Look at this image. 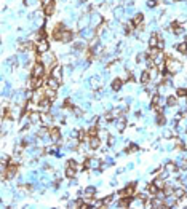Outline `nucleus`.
<instances>
[{"label":"nucleus","mask_w":187,"mask_h":209,"mask_svg":"<svg viewBox=\"0 0 187 209\" xmlns=\"http://www.w3.org/2000/svg\"><path fill=\"white\" fill-rule=\"evenodd\" d=\"M72 37H74V34L70 31H67V29H62V31L55 29V32H53V38L58 42H62V43H69L72 40Z\"/></svg>","instance_id":"nucleus-1"},{"label":"nucleus","mask_w":187,"mask_h":209,"mask_svg":"<svg viewBox=\"0 0 187 209\" xmlns=\"http://www.w3.org/2000/svg\"><path fill=\"white\" fill-rule=\"evenodd\" d=\"M165 69L166 72L170 74H177L182 69V64H181V61H177V59H173V58H168L165 62Z\"/></svg>","instance_id":"nucleus-2"},{"label":"nucleus","mask_w":187,"mask_h":209,"mask_svg":"<svg viewBox=\"0 0 187 209\" xmlns=\"http://www.w3.org/2000/svg\"><path fill=\"white\" fill-rule=\"evenodd\" d=\"M40 62H43V65H45L46 69H50V70H51V69L56 65V56L53 54L51 51H46V53H43V54H42Z\"/></svg>","instance_id":"nucleus-3"},{"label":"nucleus","mask_w":187,"mask_h":209,"mask_svg":"<svg viewBox=\"0 0 187 209\" xmlns=\"http://www.w3.org/2000/svg\"><path fill=\"white\" fill-rule=\"evenodd\" d=\"M35 51L40 53V54L50 51V42H48V38H42V40L35 42Z\"/></svg>","instance_id":"nucleus-4"},{"label":"nucleus","mask_w":187,"mask_h":209,"mask_svg":"<svg viewBox=\"0 0 187 209\" xmlns=\"http://www.w3.org/2000/svg\"><path fill=\"white\" fill-rule=\"evenodd\" d=\"M43 75H45V65H43V62L37 61L32 67V77H43Z\"/></svg>","instance_id":"nucleus-5"},{"label":"nucleus","mask_w":187,"mask_h":209,"mask_svg":"<svg viewBox=\"0 0 187 209\" xmlns=\"http://www.w3.org/2000/svg\"><path fill=\"white\" fill-rule=\"evenodd\" d=\"M50 75H51L53 78H56L59 83H61V82H62V65H61V64H56L55 67L50 70Z\"/></svg>","instance_id":"nucleus-6"},{"label":"nucleus","mask_w":187,"mask_h":209,"mask_svg":"<svg viewBox=\"0 0 187 209\" xmlns=\"http://www.w3.org/2000/svg\"><path fill=\"white\" fill-rule=\"evenodd\" d=\"M50 139H51V142H59L61 141V129L56 128V126L50 128Z\"/></svg>","instance_id":"nucleus-7"},{"label":"nucleus","mask_w":187,"mask_h":209,"mask_svg":"<svg viewBox=\"0 0 187 209\" xmlns=\"http://www.w3.org/2000/svg\"><path fill=\"white\" fill-rule=\"evenodd\" d=\"M90 21H91V18H90V14H82V18L78 19V22H77V26H78V29L80 31H83V29H87V26L90 24Z\"/></svg>","instance_id":"nucleus-8"},{"label":"nucleus","mask_w":187,"mask_h":209,"mask_svg":"<svg viewBox=\"0 0 187 209\" xmlns=\"http://www.w3.org/2000/svg\"><path fill=\"white\" fill-rule=\"evenodd\" d=\"M42 85H43V77H31V82H29L31 89H38Z\"/></svg>","instance_id":"nucleus-9"},{"label":"nucleus","mask_w":187,"mask_h":209,"mask_svg":"<svg viewBox=\"0 0 187 209\" xmlns=\"http://www.w3.org/2000/svg\"><path fill=\"white\" fill-rule=\"evenodd\" d=\"M101 165H102V163H101L99 158H90V160L85 161V166H87V168H91V169H99Z\"/></svg>","instance_id":"nucleus-10"},{"label":"nucleus","mask_w":187,"mask_h":209,"mask_svg":"<svg viewBox=\"0 0 187 209\" xmlns=\"http://www.w3.org/2000/svg\"><path fill=\"white\" fill-rule=\"evenodd\" d=\"M88 147H90L91 150H96V148H99L101 147V137L99 136L90 137V141H88Z\"/></svg>","instance_id":"nucleus-11"},{"label":"nucleus","mask_w":187,"mask_h":209,"mask_svg":"<svg viewBox=\"0 0 187 209\" xmlns=\"http://www.w3.org/2000/svg\"><path fill=\"white\" fill-rule=\"evenodd\" d=\"M46 86H48V88H53V89H58V86H59V82L56 78H53L51 75L48 77V78H46Z\"/></svg>","instance_id":"nucleus-12"},{"label":"nucleus","mask_w":187,"mask_h":209,"mask_svg":"<svg viewBox=\"0 0 187 209\" xmlns=\"http://www.w3.org/2000/svg\"><path fill=\"white\" fill-rule=\"evenodd\" d=\"M130 206H131V198L130 196H123L118 201V208H130Z\"/></svg>","instance_id":"nucleus-13"},{"label":"nucleus","mask_w":187,"mask_h":209,"mask_svg":"<svg viewBox=\"0 0 187 209\" xmlns=\"http://www.w3.org/2000/svg\"><path fill=\"white\" fill-rule=\"evenodd\" d=\"M150 80H152V77H150V72H149V70H144V72L141 74V78H139V82L145 85V83H149Z\"/></svg>","instance_id":"nucleus-14"},{"label":"nucleus","mask_w":187,"mask_h":209,"mask_svg":"<svg viewBox=\"0 0 187 209\" xmlns=\"http://www.w3.org/2000/svg\"><path fill=\"white\" fill-rule=\"evenodd\" d=\"M157 45H158V35L152 34L149 37V46H150V48H157Z\"/></svg>","instance_id":"nucleus-15"},{"label":"nucleus","mask_w":187,"mask_h":209,"mask_svg":"<svg viewBox=\"0 0 187 209\" xmlns=\"http://www.w3.org/2000/svg\"><path fill=\"white\" fill-rule=\"evenodd\" d=\"M45 96L48 97L50 101H55V99H56V89L48 88V86H46V89H45Z\"/></svg>","instance_id":"nucleus-16"},{"label":"nucleus","mask_w":187,"mask_h":209,"mask_svg":"<svg viewBox=\"0 0 187 209\" xmlns=\"http://www.w3.org/2000/svg\"><path fill=\"white\" fill-rule=\"evenodd\" d=\"M51 121H53V117L50 115V113H46V112L42 113V125H45L46 126V125H50Z\"/></svg>","instance_id":"nucleus-17"},{"label":"nucleus","mask_w":187,"mask_h":209,"mask_svg":"<svg viewBox=\"0 0 187 209\" xmlns=\"http://www.w3.org/2000/svg\"><path fill=\"white\" fill-rule=\"evenodd\" d=\"M121 80L120 78H114L112 80V83H111V88L114 89V91H120V88H121Z\"/></svg>","instance_id":"nucleus-18"},{"label":"nucleus","mask_w":187,"mask_h":209,"mask_svg":"<svg viewBox=\"0 0 187 209\" xmlns=\"http://www.w3.org/2000/svg\"><path fill=\"white\" fill-rule=\"evenodd\" d=\"M43 13L46 14V16H51L53 13H55V2H51L50 5H46V7H43Z\"/></svg>","instance_id":"nucleus-19"},{"label":"nucleus","mask_w":187,"mask_h":209,"mask_svg":"<svg viewBox=\"0 0 187 209\" xmlns=\"http://www.w3.org/2000/svg\"><path fill=\"white\" fill-rule=\"evenodd\" d=\"M154 184L158 187L160 190H163L166 187V182H165V177H157V179H154Z\"/></svg>","instance_id":"nucleus-20"},{"label":"nucleus","mask_w":187,"mask_h":209,"mask_svg":"<svg viewBox=\"0 0 187 209\" xmlns=\"http://www.w3.org/2000/svg\"><path fill=\"white\" fill-rule=\"evenodd\" d=\"M75 174H77V169L75 168H70V166H67V168H66V177L67 179H74V177H75Z\"/></svg>","instance_id":"nucleus-21"},{"label":"nucleus","mask_w":187,"mask_h":209,"mask_svg":"<svg viewBox=\"0 0 187 209\" xmlns=\"http://www.w3.org/2000/svg\"><path fill=\"white\" fill-rule=\"evenodd\" d=\"M125 126H126V118H125V117L118 118V120H117V129L118 131H123Z\"/></svg>","instance_id":"nucleus-22"},{"label":"nucleus","mask_w":187,"mask_h":209,"mask_svg":"<svg viewBox=\"0 0 187 209\" xmlns=\"http://www.w3.org/2000/svg\"><path fill=\"white\" fill-rule=\"evenodd\" d=\"M173 195L176 196L177 199H181V198H184V196H186V190L181 189V187H179V189L176 187V189H174V193H173Z\"/></svg>","instance_id":"nucleus-23"},{"label":"nucleus","mask_w":187,"mask_h":209,"mask_svg":"<svg viewBox=\"0 0 187 209\" xmlns=\"http://www.w3.org/2000/svg\"><path fill=\"white\" fill-rule=\"evenodd\" d=\"M165 171L168 172V174H170V172H177V166L174 165V163H166Z\"/></svg>","instance_id":"nucleus-24"},{"label":"nucleus","mask_w":187,"mask_h":209,"mask_svg":"<svg viewBox=\"0 0 187 209\" xmlns=\"http://www.w3.org/2000/svg\"><path fill=\"white\" fill-rule=\"evenodd\" d=\"M142 21H144V14H142V13H138V14H134V18H133V22H134V26H139V24H142Z\"/></svg>","instance_id":"nucleus-25"},{"label":"nucleus","mask_w":187,"mask_h":209,"mask_svg":"<svg viewBox=\"0 0 187 209\" xmlns=\"http://www.w3.org/2000/svg\"><path fill=\"white\" fill-rule=\"evenodd\" d=\"M94 192H96L94 187H87V189H85V198H93Z\"/></svg>","instance_id":"nucleus-26"},{"label":"nucleus","mask_w":187,"mask_h":209,"mask_svg":"<svg viewBox=\"0 0 187 209\" xmlns=\"http://www.w3.org/2000/svg\"><path fill=\"white\" fill-rule=\"evenodd\" d=\"M176 50L181 53V54H187V42H184V43H179L176 46Z\"/></svg>","instance_id":"nucleus-27"},{"label":"nucleus","mask_w":187,"mask_h":209,"mask_svg":"<svg viewBox=\"0 0 187 209\" xmlns=\"http://www.w3.org/2000/svg\"><path fill=\"white\" fill-rule=\"evenodd\" d=\"M87 133H88V136H90V137L98 136V134H99V128H98V126H91V128H88V129H87Z\"/></svg>","instance_id":"nucleus-28"},{"label":"nucleus","mask_w":187,"mask_h":209,"mask_svg":"<svg viewBox=\"0 0 187 209\" xmlns=\"http://www.w3.org/2000/svg\"><path fill=\"white\" fill-rule=\"evenodd\" d=\"M90 85H91V88H93V89H98L101 86V82L96 78V77H93V78L90 80Z\"/></svg>","instance_id":"nucleus-29"},{"label":"nucleus","mask_w":187,"mask_h":209,"mask_svg":"<svg viewBox=\"0 0 187 209\" xmlns=\"http://www.w3.org/2000/svg\"><path fill=\"white\" fill-rule=\"evenodd\" d=\"M176 94H177V97H187V88H177Z\"/></svg>","instance_id":"nucleus-30"},{"label":"nucleus","mask_w":187,"mask_h":209,"mask_svg":"<svg viewBox=\"0 0 187 209\" xmlns=\"http://www.w3.org/2000/svg\"><path fill=\"white\" fill-rule=\"evenodd\" d=\"M166 104H168L170 107H174L177 104V101H176V97H174V96H170L168 99H166Z\"/></svg>","instance_id":"nucleus-31"},{"label":"nucleus","mask_w":187,"mask_h":209,"mask_svg":"<svg viewBox=\"0 0 187 209\" xmlns=\"http://www.w3.org/2000/svg\"><path fill=\"white\" fill-rule=\"evenodd\" d=\"M91 22H93V26H98L101 22V16H99V14H93V18H91Z\"/></svg>","instance_id":"nucleus-32"},{"label":"nucleus","mask_w":187,"mask_h":209,"mask_svg":"<svg viewBox=\"0 0 187 209\" xmlns=\"http://www.w3.org/2000/svg\"><path fill=\"white\" fill-rule=\"evenodd\" d=\"M67 166H70V168H78V163H77V161L75 160H69V161H67Z\"/></svg>","instance_id":"nucleus-33"},{"label":"nucleus","mask_w":187,"mask_h":209,"mask_svg":"<svg viewBox=\"0 0 187 209\" xmlns=\"http://www.w3.org/2000/svg\"><path fill=\"white\" fill-rule=\"evenodd\" d=\"M112 199H114V196H112V195L107 196V198H104V199H102V204H104V206L109 204V203H112Z\"/></svg>","instance_id":"nucleus-34"},{"label":"nucleus","mask_w":187,"mask_h":209,"mask_svg":"<svg viewBox=\"0 0 187 209\" xmlns=\"http://www.w3.org/2000/svg\"><path fill=\"white\" fill-rule=\"evenodd\" d=\"M64 107H66V109H74L72 101H70V99H66V102H64Z\"/></svg>","instance_id":"nucleus-35"},{"label":"nucleus","mask_w":187,"mask_h":209,"mask_svg":"<svg viewBox=\"0 0 187 209\" xmlns=\"http://www.w3.org/2000/svg\"><path fill=\"white\" fill-rule=\"evenodd\" d=\"M121 14H123V10L121 8H115V18H121Z\"/></svg>","instance_id":"nucleus-36"},{"label":"nucleus","mask_w":187,"mask_h":209,"mask_svg":"<svg viewBox=\"0 0 187 209\" xmlns=\"http://www.w3.org/2000/svg\"><path fill=\"white\" fill-rule=\"evenodd\" d=\"M147 7H150V8L157 7V0H149V2H147Z\"/></svg>","instance_id":"nucleus-37"},{"label":"nucleus","mask_w":187,"mask_h":209,"mask_svg":"<svg viewBox=\"0 0 187 209\" xmlns=\"http://www.w3.org/2000/svg\"><path fill=\"white\" fill-rule=\"evenodd\" d=\"M157 48H158V50H163V48H165V42L158 40V45H157Z\"/></svg>","instance_id":"nucleus-38"},{"label":"nucleus","mask_w":187,"mask_h":209,"mask_svg":"<svg viewBox=\"0 0 187 209\" xmlns=\"http://www.w3.org/2000/svg\"><path fill=\"white\" fill-rule=\"evenodd\" d=\"M138 150V147H136V145H131V147H130V150L128 152H136Z\"/></svg>","instance_id":"nucleus-39"},{"label":"nucleus","mask_w":187,"mask_h":209,"mask_svg":"<svg viewBox=\"0 0 187 209\" xmlns=\"http://www.w3.org/2000/svg\"><path fill=\"white\" fill-rule=\"evenodd\" d=\"M163 136H165V137H170L171 133H170V131H163Z\"/></svg>","instance_id":"nucleus-40"},{"label":"nucleus","mask_w":187,"mask_h":209,"mask_svg":"<svg viewBox=\"0 0 187 209\" xmlns=\"http://www.w3.org/2000/svg\"><path fill=\"white\" fill-rule=\"evenodd\" d=\"M80 2H87V0H80Z\"/></svg>","instance_id":"nucleus-41"},{"label":"nucleus","mask_w":187,"mask_h":209,"mask_svg":"<svg viewBox=\"0 0 187 209\" xmlns=\"http://www.w3.org/2000/svg\"><path fill=\"white\" fill-rule=\"evenodd\" d=\"M186 133H187V126H186Z\"/></svg>","instance_id":"nucleus-42"}]
</instances>
